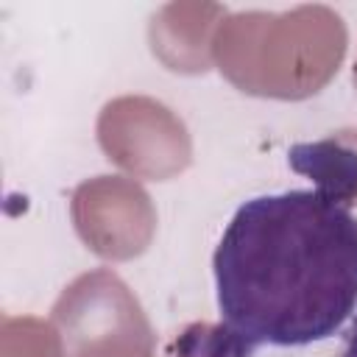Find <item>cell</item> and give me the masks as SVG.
<instances>
[{
	"label": "cell",
	"instance_id": "obj_1",
	"mask_svg": "<svg viewBox=\"0 0 357 357\" xmlns=\"http://www.w3.org/2000/svg\"><path fill=\"white\" fill-rule=\"evenodd\" d=\"M212 271L215 357L326 340L357 307V218L318 187L248 198L226 223Z\"/></svg>",
	"mask_w": 357,
	"mask_h": 357
},
{
	"label": "cell",
	"instance_id": "obj_2",
	"mask_svg": "<svg viewBox=\"0 0 357 357\" xmlns=\"http://www.w3.org/2000/svg\"><path fill=\"white\" fill-rule=\"evenodd\" d=\"M290 165L298 173L315 178V187L351 204L357 195V153L340 148L337 142H315L290 148Z\"/></svg>",
	"mask_w": 357,
	"mask_h": 357
},
{
	"label": "cell",
	"instance_id": "obj_3",
	"mask_svg": "<svg viewBox=\"0 0 357 357\" xmlns=\"http://www.w3.org/2000/svg\"><path fill=\"white\" fill-rule=\"evenodd\" d=\"M340 357H357V318H354V324H351V329L346 335V343H343V354Z\"/></svg>",
	"mask_w": 357,
	"mask_h": 357
}]
</instances>
